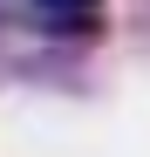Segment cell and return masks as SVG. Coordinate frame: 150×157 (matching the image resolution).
Segmentation results:
<instances>
[{"label":"cell","mask_w":150,"mask_h":157,"mask_svg":"<svg viewBox=\"0 0 150 157\" xmlns=\"http://www.w3.org/2000/svg\"><path fill=\"white\" fill-rule=\"evenodd\" d=\"M28 21L48 34H89L103 21V0H28Z\"/></svg>","instance_id":"obj_1"}]
</instances>
